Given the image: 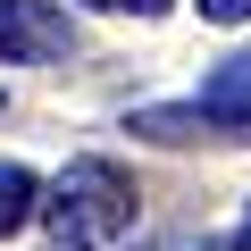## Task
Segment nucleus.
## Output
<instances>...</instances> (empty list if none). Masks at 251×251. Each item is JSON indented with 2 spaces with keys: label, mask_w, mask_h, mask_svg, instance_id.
<instances>
[{
  "label": "nucleus",
  "mask_w": 251,
  "mask_h": 251,
  "mask_svg": "<svg viewBox=\"0 0 251 251\" xmlns=\"http://www.w3.org/2000/svg\"><path fill=\"white\" fill-rule=\"evenodd\" d=\"M201 100H209L218 117H234V126H251V50H234V59H218V67L201 75Z\"/></svg>",
  "instance_id": "nucleus-4"
},
{
  "label": "nucleus",
  "mask_w": 251,
  "mask_h": 251,
  "mask_svg": "<svg viewBox=\"0 0 251 251\" xmlns=\"http://www.w3.org/2000/svg\"><path fill=\"white\" fill-rule=\"evenodd\" d=\"M59 251H67V243H59ZM151 251H193V243H151Z\"/></svg>",
  "instance_id": "nucleus-9"
},
{
  "label": "nucleus",
  "mask_w": 251,
  "mask_h": 251,
  "mask_svg": "<svg viewBox=\"0 0 251 251\" xmlns=\"http://www.w3.org/2000/svg\"><path fill=\"white\" fill-rule=\"evenodd\" d=\"M34 218H42V184H34V168L0 159V243H9V234H25Z\"/></svg>",
  "instance_id": "nucleus-5"
},
{
  "label": "nucleus",
  "mask_w": 251,
  "mask_h": 251,
  "mask_svg": "<svg viewBox=\"0 0 251 251\" xmlns=\"http://www.w3.org/2000/svg\"><path fill=\"white\" fill-rule=\"evenodd\" d=\"M126 134H143L159 151H193V143H251V126L218 117L209 100H159V109H134V117H126Z\"/></svg>",
  "instance_id": "nucleus-3"
},
{
  "label": "nucleus",
  "mask_w": 251,
  "mask_h": 251,
  "mask_svg": "<svg viewBox=\"0 0 251 251\" xmlns=\"http://www.w3.org/2000/svg\"><path fill=\"white\" fill-rule=\"evenodd\" d=\"M75 59L67 0H0V67H59Z\"/></svg>",
  "instance_id": "nucleus-2"
},
{
  "label": "nucleus",
  "mask_w": 251,
  "mask_h": 251,
  "mask_svg": "<svg viewBox=\"0 0 251 251\" xmlns=\"http://www.w3.org/2000/svg\"><path fill=\"white\" fill-rule=\"evenodd\" d=\"M75 9H100V17H168L176 0H75Z\"/></svg>",
  "instance_id": "nucleus-6"
},
{
  "label": "nucleus",
  "mask_w": 251,
  "mask_h": 251,
  "mask_svg": "<svg viewBox=\"0 0 251 251\" xmlns=\"http://www.w3.org/2000/svg\"><path fill=\"white\" fill-rule=\"evenodd\" d=\"M226 251H251V209H243V226L226 234Z\"/></svg>",
  "instance_id": "nucleus-8"
},
{
  "label": "nucleus",
  "mask_w": 251,
  "mask_h": 251,
  "mask_svg": "<svg viewBox=\"0 0 251 251\" xmlns=\"http://www.w3.org/2000/svg\"><path fill=\"white\" fill-rule=\"evenodd\" d=\"M134 218H143V193H134V176L117 159H67L50 176V193H42V226L67 251H100L117 234H134Z\"/></svg>",
  "instance_id": "nucleus-1"
},
{
  "label": "nucleus",
  "mask_w": 251,
  "mask_h": 251,
  "mask_svg": "<svg viewBox=\"0 0 251 251\" xmlns=\"http://www.w3.org/2000/svg\"><path fill=\"white\" fill-rule=\"evenodd\" d=\"M209 25H251V0H201Z\"/></svg>",
  "instance_id": "nucleus-7"
}]
</instances>
